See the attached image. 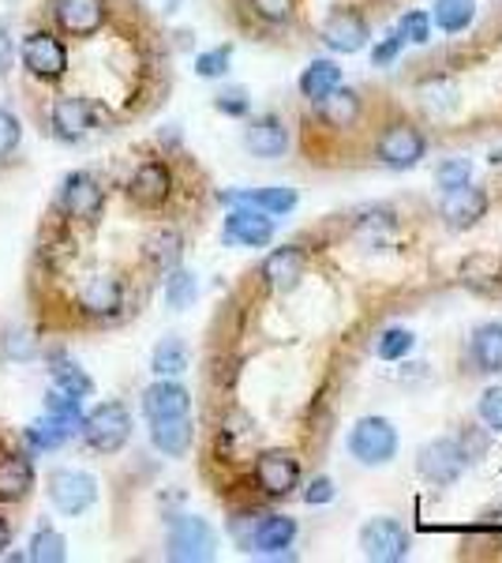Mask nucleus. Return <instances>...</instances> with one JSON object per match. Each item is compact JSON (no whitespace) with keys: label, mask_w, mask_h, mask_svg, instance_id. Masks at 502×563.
<instances>
[{"label":"nucleus","mask_w":502,"mask_h":563,"mask_svg":"<svg viewBox=\"0 0 502 563\" xmlns=\"http://www.w3.org/2000/svg\"><path fill=\"white\" fill-rule=\"evenodd\" d=\"M349 451L364 466H387L398 455V429L387 417H360L349 432Z\"/></svg>","instance_id":"f257e3e1"},{"label":"nucleus","mask_w":502,"mask_h":563,"mask_svg":"<svg viewBox=\"0 0 502 563\" xmlns=\"http://www.w3.org/2000/svg\"><path fill=\"white\" fill-rule=\"evenodd\" d=\"M427 154L424 132L413 121H390L376 140V158L390 169H413Z\"/></svg>","instance_id":"f03ea898"},{"label":"nucleus","mask_w":502,"mask_h":563,"mask_svg":"<svg viewBox=\"0 0 502 563\" xmlns=\"http://www.w3.org/2000/svg\"><path fill=\"white\" fill-rule=\"evenodd\" d=\"M169 560H180V563H203V560H214V549H217V538L210 530L207 519L199 515H180V519L169 522Z\"/></svg>","instance_id":"7ed1b4c3"},{"label":"nucleus","mask_w":502,"mask_h":563,"mask_svg":"<svg viewBox=\"0 0 502 563\" xmlns=\"http://www.w3.org/2000/svg\"><path fill=\"white\" fill-rule=\"evenodd\" d=\"M83 435L98 455H113L132 440V413L121 402H102L94 413L83 417Z\"/></svg>","instance_id":"20e7f679"},{"label":"nucleus","mask_w":502,"mask_h":563,"mask_svg":"<svg viewBox=\"0 0 502 563\" xmlns=\"http://www.w3.org/2000/svg\"><path fill=\"white\" fill-rule=\"evenodd\" d=\"M360 552L371 563H398L409 556V530L398 519H371L360 526Z\"/></svg>","instance_id":"39448f33"},{"label":"nucleus","mask_w":502,"mask_h":563,"mask_svg":"<svg viewBox=\"0 0 502 563\" xmlns=\"http://www.w3.org/2000/svg\"><path fill=\"white\" fill-rule=\"evenodd\" d=\"M465 470H469V451L458 440H435L427 448H420V474L432 485H454V481H461Z\"/></svg>","instance_id":"423d86ee"},{"label":"nucleus","mask_w":502,"mask_h":563,"mask_svg":"<svg viewBox=\"0 0 502 563\" xmlns=\"http://www.w3.org/2000/svg\"><path fill=\"white\" fill-rule=\"evenodd\" d=\"M49 499L60 515H83L98 499V485L83 470H57L49 481Z\"/></svg>","instance_id":"0eeeda50"},{"label":"nucleus","mask_w":502,"mask_h":563,"mask_svg":"<svg viewBox=\"0 0 502 563\" xmlns=\"http://www.w3.org/2000/svg\"><path fill=\"white\" fill-rule=\"evenodd\" d=\"M23 68L38 79H60L68 71V49L60 45L57 34L49 31H34L23 42Z\"/></svg>","instance_id":"6e6552de"},{"label":"nucleus","mask_w":502,"mask_h":563,"mask_svg":"<svg viewBox=\"0 0 502 563\" xmlns=\"http://www.w3.org/2000/svg\"><path fill=\"white\" fill-rule=\"evenodd\" d=\"M255 485L267 496H289L300 485V462L289 451H263L255 459Z\"/></svg>","instance_id":"1a4fd4ad"},{"label":"nucleus","mask_w":502,"mask_h":563,"mask_svg":"<svg viewBox=\"0 0 502 563\" xmlns=\"http://www.w3.org/2000/svg\"><path fill=\"white\" fill-rule=\"evenodd\" d=\"M368 38H371V26L356 8H337V12H331V20L323 23V42L331 45L334 53H342V57L360 53L364 45H368Z\"/></svg>","instance_id":"9d476101"},{"label":"nucleus","mask_w":502,"mask_h":563,"mask_svg":"<svg viewBox=\"0 0 502 563\" xmlns=\"http://www.w3.org/2000/svg\"><path fill=\"white\" fill-rule=\"evenodd\" d=\"M105 207V192L90 174H71L60 188V211L76 222H94Z\"/></svg>","instance_id":"9b49d317"},{"label":"nucleus","mask_w":502,"mask_h":563,"mask_svg":"<svg viewBox=\"0 0 502 563\" xmlns=\"http://www.w3.org/2000/svg\"><path fill=\"white\" fill-rule=\"evenodd\" d=\"M225 241L244 244V249H263L274 241V218L267 211L236 203V211L225 214Z\"/></svg>","instance_id":"f8f14e48"},{"label":"nucleus","mask_w":502,"mask_h":563,"mask_svg":"<svg viewBox=\"0 0 502 563\" xmlns=\"http://www.w3.org/2000/svg\"><path fill=\"white\" fill-rule=\"evenodd\" d=\"M109 8L105 0H57V23L64 34H76V38H90V34L102 31Z\"/></svg>","instance_id":"ddd939ff"},{"label":"nucleus","mask_w":502,"mask_h":563,"mask_svg":"<svg viewBox=\"0 0 502 563\" xmlns=\"http://www.w3.org/2000/svg\"><path fill=\"white\" fill-rule=\"evenodd\" d=\"M172 192V174L166 162H143L140 169L127 180V196L140 207H161Z\"/></svg>","instance_id":"4468645a"},{"label":"nucleus","mask_w":502,"mask_h":563,"mask_svg":"<svg viewBox=\"0 0 502 563\" xmlns=\"http://www.w3.org/2000/svg\"><path fill=\"white\" fill-rule=\"evenodd\" d=\"M483 214H488V192L472 185V180L461 188H454V192H446V199H443V218L454 225V230H472Z\"/></svg>","instance_id":"2eb2a0df"},{"label":"nucleus","mask_w":502,"mask_h":563,"mask_svg":"<svg viewBox=\"0 0 502 563\" xmlns=\"http://www.w3.org/2000/svg\"><path fill=\"white\" fill-rule=\"evenodd\" d=\"M244 143H248V151L255 158H281V154L289 151V129L281 117H255L248 124V132H244Z\"/></svg>","instance_id":"dca6fc26"},{"label":"nucleus","mask_w":502,"mask_h":563,"mask_svg":"<svg viewBox=\"0 0 502 563\" xmlns=\"http://www.w3.org/2000/svg\"><path fill=\"white\" fill-rule=\"evenodd\" d=\"M304 267H308V256L297 249V244H286V249H274L267 260H263V282L270 289H293L300 278H304Z\"/></svg>","instance_id":"f3484780"},{"label":"nucleus","mask_w":502,"mask_h":563,"mask_svg":"<svg viewBox=\"0 0 502 563\" xmlns=\"http://www.w3.org/2000/svg\"><path fill=\"white\" fill-rule=\"evenodd\" d=\"M297 541V522L289 515H259L252 530V552H263V556H278L289 544Z\"/></svg>","instance_id":"a211bd4d"},{"label":"nucleus","mask_w":502,"mask_h":563,"mask_svg":"<svg viewBox=\"0 0 502 563\" xmlns=\"http://www.w3.org/2000/svg\"><path fill=\"white\" fill-rule=\"evenodd\" d=\"M124 305V286L109 275H94L79 286V308L87 316H113Z\"/></svg>","instance_id":"6ab92c4d"},{"label":"nucleus","mask_w":502,"mask_h":563,"mask_svg":"<svg viewBox=\"0 0 502 563\" xmlns=\"http://www.w3.org/2000/svg\"><path fill=\"white\" fill-rule=\"evenodd\" d=\"M49 121L60 140H83L90 121H94V113H90V106L83 98H57L49 109Z\"/></svg>","instance_id":"aec40b11"},{"label":"nucleus","mask_w":502,"mask_h":563,"mask_svg":"<svg viewBox=\"0 0 502 563\" xmlns=\"http://www.w3.org/2000/svg\"><path fill=\"white\" fill-rule=\"evenodd\" d=\"M188 410H191V395L180 384H172V379H161V384L147 387V395H143V413L150 421H158V417H180Z\"/></svg>","instance_id":"412c9836"},{"label":"nucleus","mask_w":502,"mask_h":563,"mask_svg":"<svg viewBox=\"0 0 502 563\" xmlns=\"http://www.w3.org/2000/svg\"><path fill=\"white\" fill-rule=\"evenodd\" d=\"M225 203H241V207H255V211H267L270 218L289 214L297 207V192L286 185L278 188H255V192H225Z\"/></svg>","instance_id":"4be33fe9"},{"label":"nucleus","mask_w":502,"mask_h":563,"mask_svg":"<svg viewBox=\"0 0 502 563\" xmlns=\"http://www.w3.org/2000/svg\"><path fill=\"white\" fill-rule=\"evenodd\" d=\"M319 113H323V121L331 124V129H353L364 113V98L356 95L353 87H334L331 95L319 102Z\"/></svg>","instance_id":"5701e85b"},{"label":"nucleus","mask_w":502,"mask_h":563,"mask_svg":"<svg viewBox=\"0 0 502 563\" xmlns=\"http://www.w3.org/2000/svg\"><path fill=\"white\" fill-rule=\"evenodd\" d=\"M191 417L180 413V417H158V421H150V440L158 451H166V455H185L191 448Z\"/></svg>","instance_id":"b1692460"},{"label":"nucleus","mask_w":502,"mask_h":563,"mask_svg":"<svg viewBox=\"0 0 502 563\" xmlns=\"http://www.w3.org/2000/svg\"><path fill=\"white\" fill-rule=\"evenodd\" d=\"M469 353H472V365L488 372V376L502 372V323H480L472 331Z\"/></svg>","instance_id":"393cba45"},{"label":"nucleus","mask_w":502,"mask_h":563,"mask_svg":"<svg viewBox=\"0 0 502 563\" xmlns=\"http://www.w3.org/2000/svg\"><path fill=\"white\" fill-rule=\"evenodd\" d=\"M76 432H83V421H68V417L45 413L38 424L26 429V440H31V448H38V451H53V448H60V443H68Z\"/></svg>","instance_id":"a878e982"},{"label":"nucleus","mask_w":502,"mask_h":563,"mask_svg":"<svg viewBox=\"0 0 502 563\" xmlns=\"http://www.w3.org/2000/svg\"><path fill=\"white\" fill-rule=\"evenodd\" d=\"M31 485H34L31 459H23V455H4V459H0V499H4V504L23 499L26 493H31Z\"/></svg>","instance_id":"bb28decb"},{"label":"nucleus","mask_w":502,"mask_h":563,"mask_svg":"<svg viewBox=\"0 0 502 563\" xmlns=\"http://www.w3.org/2000/svg\"><path fill=\"white\" fill-rule=\"evenodd\" d=\"M334 87H342V68H337L334 60H312V65L300 71V95H304L308 102L319 106Z\"/></svg>","instance_id":"cd10ccee"},{"label":"nucleus","mask_w":502,"mask_h":563,"mask_svg":"<svg viewBox=\"0 0 502 563\" xmlns=\"http://www.w3.org/2000/svg\"><path fill=\"white\" fill-rule=\"evenodd\" d=\"M432 20L446 34H461L469 31V23L477 20V0H435Z\"/></svg>","instance_id":"c85d7f7f"},{"label":"nucleus","mask_w":502,"mask_h":563,"mask_svg":"<svg viewBox=\"0 0 502 563\" xmlns=\"http://www.w3.org/2000/svg\"><path fill=\"white\" fill-rule=\"evenodd\" d=\"M154 372H158L161 379H172V376H180V372L188 368V346L180 339H166V342H158V350H154Z\"/></svg>","instance_id":"c756f323"},{"label":"nucleus","mask_w":502,"mask_h":563,"mask_svg":"<svg viewBox=\"0 0 502 563\" xmlns=\"http://www.w3.org/2000/svg\"><path fill=\"white\" fill-rule=\"evenodd\" d=\"M53 384H57L64 395H71V398H83V395L94 390L90 376L76 365V361H57V365H53Z\"/></svg>","instance_id":"7c9ffc66"},{"label":"nucleus","mask_w":502,"mask_h":563,"mask_svg":"<svg viewBox=\"0 0 502 563\" xmlns=\"http://www.w3.org/2000/svg\"><path fill=\"white\" fill-rule=\"evenodd\" d=\"M147 252H150V260L158 263V267H177L180 252H185V241H180L177 230H161V233H154V238H150Z\"/></svg>","instance_id":"2f4dec72"},{"label":"nucleus","mask_w":502,"mask_h":563,"mask_svg":"<svg viewBox=\"0 0 502 563\" xmlns=\"http://www.w3.org/2000/svg\"><path fill=\"white\" fill-rule=\"evenodd\" d=\"M413 346H416L413 331H405V327H390V331L376 342V357L401 361V357H409V353H413Z\"/></svg>","instance_id":"473e14b6"},{"label":"nucleus","mask_w":502,"mask_h":563,"mask_svg":"<svg viewBox=\"0 0 502 563\" xmlns=\"http://www.w3.org/2000/svg\"><path fill=\"white\" fill-rule=\"evenodd\" d=\"M196 294H199V286H196V275L191 271H172L169 282H166V301L169 308H191V301H196Z\"/></svg>","instance_id":"72a5a7b5"},{"label":"nucleus","mask_w":502,"mask_h":563,"mask_svg":"<svg viewBox=\"0 0 502 563\" xmlns=\"http://www.w3.org/2000/svg\"><path fill=\"white\" fill-rule=\"evenodd\" d=\"M68 552H64V538L57 530H38L31 541V560L34 563H60Z\"/></svg>","instance_id":"f704fd0d"},{"label":"nucleus","mask_w":502,"mask_h":563,"mask_svg":"<svg viewBox=\"0 0 502 563\" xmlns=\"http://www.w3.org/2000/svg\"><path fill=\"white\" fill-rule=\"evenodd\" d=\"M435 180H439L443 192H454V188H461L472 180V162L469 158H446L443 166L435 169Z\"/></svg>","instance_id":"c9c22d12"},{"label":"nucleus","mask_w":502,"mask_h":563,"mask_svg":"<svg viewBox=\"0 0 502 563\" xmlns=\"http://www.w3.org/2000/svg\"><path fill=\"white\" fill-rule=\"evenodd\" d=\"M248 4L263 23H274V26L293 23V15H297V0H248Z\"/></svg>","instance_id":"e433bc0d"},{"label":"nucleus","mask_w":502,"mask_h":563,"mask_svg":"<svg viewBox=\"0 0 502 563\" xmlns=\"http://www.w3.org/2000/svg\"><path fill=\"white\" fill-rule=\"evenodd\" d=\"M401 38L405 42H416V45H427L432 42V15L427 12H405L401 15Z\"/></svg>","instance_id":"4c0bfd02"},{"label":"nucleus","mask_w":502,"mask_h":563,"mask_svg":"<svg viewBox=\"0 0 502 563\" xmlns=\"http://www.w3.org/2000/svg\"><path fill=\"white\" fill-rule=\"evenodd\" d=\"M230 60H233L230 45H217V49H210V53H203V57L196 60V71L203 79H217V76H225V71H230Z\"/></svg>","instance_id":"58836bf2"},{"label":"nucleus","mask_w":502,"mask_h":563,"mask_svg":"<svg viewBox=\"0 0 502 563\" xmlns=\"http://www.w3.org/2000/svg\"><path fill=\"white\" fill-rule=\"evenodd\" d=\"M480 421L488 424L491 432H502V387H488L477 402Z\"/></svg>","instance_id":"ea45409f"},{"label":"nucleus","mask_w":502,"mask_h":563,"mask_svg":"<svg viewBox=\"0 0 502 563\" xmlns=\"http://www.w3.org/2000/svg\"><path fill=\"white\" fill-rule=\"evenodd\" d=\"M401 45H405V38H401V31H394V34H387L376 49H371V65L376 68H387V65H394V60L401 57Z\"/></svg>","instance_id":"a19ab883"},{"label":"nucleus","mask_w":502,"mask_h":563,"mask_svg":"<svg viewBox=\"0 0 502 563\" xmlns=\"http://www.w3.org/2000/svg\"><path fill=\"white\" fill-rule=\"evenodd\" d=\"M334 496H337V488H334L331 477H312V481H308V488H304V504L308 507H323V504H331Z\"/></svg>","instance_id":"79ce46f5"},{"label":"nucleus","mask_w":502,"mask_h":563,"mask_svg":"<svg viewBox=\"0 0 502 563\" xmlns=\"http://www.w3.org/2000/svg\"><path fill=\"white\" fill-rule=\"evenodd\" d=\"M20 147V121L8 109H0V158Z\"/></svg>","instance_id":"37998d69"},{"label":"nucleus","mask_w":502,"mask_h":563,"mask_svg":"<svg viewBox=\"0 0 502 563\" xmlns=\"http://www.w3.org/2000/svg\"><path fill=\"white\" fill-rule=\"evenodd\" d=\"M217 109H222L225 117H248V95L244 90H225V95H217Z\"/></svg>","instance_id":"c03bdc74"},{"label":"nucleus","mask_w":502,"mask_h":563,"mask_svg":"<svg viewBox=\"0 0 502 563\" xmlns=\"http://www.w3.org/2000/svg\"><path fill=\"white\" fill-rule=\"evenodd\" d=\"M12 68V38H8V31L0 26V71Z\"/></svg>","instance_id":"a18cd8bd"},{"label":"nucleus","mask_w":502,"mask_h":563,"mask_svg":"<svg viewBox=\"0 0 502 563\" xmlns=\"http://www.w3.org/2000/svg\"><path fill=\"white\" fill-rule=\"evenodd\" d=\"M8 541H12V530H8V522H4V519H0V556H4Z\"/></svg>","instance_id":"49530a36"},{"label":"nucleus","mask_w":502,"mask_h":563,"mask_svg":"<svg viewBox=\"0 0 502 563\" xmlns=\"http://www.w3.org/2000/svg\"><path fill=\"white\" fill-rule=\"evenodd\" d=\"M491 530H499V533H502V511L491 515Z\"/></svg>","instance_id":"de8ad7c7"}]
</instances>
